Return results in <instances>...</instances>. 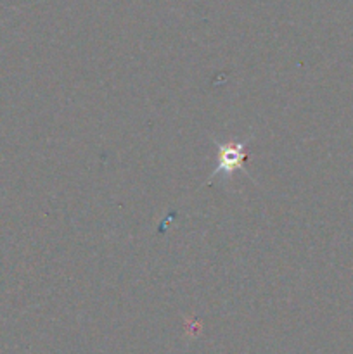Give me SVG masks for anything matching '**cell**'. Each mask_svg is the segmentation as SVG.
Listing matches in <instances>:
<instances>
[{
	"instance_id": "6da1fadb",
	"label": "cell",
	"mask_w": 353,
	"mask_h": 354,
	"mask_svg": "<svg viewBox=\"0 0 353 354\" xmlns=\"http://www.w3.org/2000/svg\"><path fill=\"white\" fill-rule=\"evenodd\" d=\"M246 161V144H227V145H218V154H217V169L215 173H234L237 169L244 168Z\"/></svg>"
}]
</instances>
